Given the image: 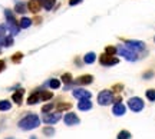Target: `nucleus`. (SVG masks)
I'll return each mask as SVG.
<instances>
[{"label": "nucleus", "mask_w": 155, "mask_h": 139, "mask_svg": "<svg viewBox=\"0 0 155 139\" xmlns=\"http://www.w3.org/2000/svg\"><path fill=\"white\" fill-rule=\"evenodd\" d=\"M39 125H40V119H39L38 115H35V113H30V115L25 116V118L19 122V128L23 129V131L35 129V128H38Z\"/></svg>", "instance_id": "obj_1"}, {"label": "nucleus", "mask_w": 155, "mask_h": 139, "mask_svg": "<svg viewBox=\"0 0 155 139\" xmlns=\"http://www.w3.org/2000/svg\"><path fill=\"white\" fill-rule=\"evenodd\" d=\"M116 52L119 53V55H122L125 59L131 60V62H134V60L138 59V53L134 52V50H131V49H129V47H126V46H122V45H119V46H118Z\"/></svg>", "instance_id": "obj_2"}, {"label": "nucleus", "mask_w": 155, "mask_h": 139, "mask_svg": "<svg viewBox=\"0 0 155 139\" xmlns=\"http://www.w3.org/2000/svg\"><path fill=\"white\" fill-rule=\"evenodd\" d=\"M112 100H114V95H112L111 90H102V92L98 95V102H99V105H102V106L111 105Z\"/></svg>", "instance_id": "obj_3"}, {"label": "nucleus", "mask_w": 155, "mask_h": 139, "mask_svg": "<svg viewBox=\"0 0 155 139\" xmlns=\"http://www.w3.org/2000/svg\"><path fill=\"white\" fill-rule=\"evenodd\" d=\"M128 106L131 111H134V112H141L142 109H144V100L141 98H131L128 100Z\"/></svg>", "instance_id": "obj_4"}, {"label": "nucleus", "mask_w": 155, "mask_h": 139, "mask_svg": "<svg viewBox=\"0 0 155 139\" xmlns=\"http://www.w3.org/2000/svg\"><path fill=\"white\" fill-rule=\"evenodd\" d=\"M125 46L135 52V50H142L145 47V43L141 40H125Z\"/></svg>", "instance_id": "obj_5"}, {"label": "nucleus", "mask_w": 155, "mask_h": 139, "mask_svg": "<svg viewBox=\"0 0 155 139\" xmlns=\"http://www.w3.org/2000/svg\"><path fill=\"white\" fill-rule=\"evenodd\" d=\"M118 62L119 60L116 58H112L111 55H101V58H99V63L103 66H112V65H116Z\"/></svg>", "instance_id": "obj_6"}, {"label": "nucleus", "mask_w": 155, "mask_h": 139, "mask_svg": "<svg viewBox=\"0 0 155 139\" xmlns=\"http://www.w3.org/2000/svg\"><path fill=\"white\" fill-rule=\"evenodd\" d=\"M60 118H62L60 112H56V113H46L45 116H43V122H45V123H49V125H52V123H56V122H58Z\"/></svg>", "instance_id": "obj_7"}, {"label": "nucleus", "mask_w": 155, "mask_h": 139, "mask_svg": "<svg viewBox=\"0 0 155 139\" xmlns=\"http://www.w3.org/2000/svg\"><path fill=\"white\" fill-rule=\"evenodd\" d=\"M63 120H65V123H66V125H69V126L78 125V123L81 122L79 118L76 116V113H66V115H65V118H63Z\"/></svg>", "instance_id": "obj_8"}, {"label": "nucleus", "mask_w": 155, "mask_h": 139, "mask_svg": "<svg viewBox=\"0 0 155 139\" xmlns=\"http://www.w3.org/2000/svg\"><path fill=\"white\" fill-rule=\"evenodd\" d=\"M72 93L78 99H90V96H92V93L89 90H85V89H75Z\"/></svg>", "instance_id": "obj_9"}, {"label": "nucleus", "mask_w": 155, "mask_h": 139, "mask_svg": "<svg viewBox=\"0 0 155 139\" xmlns=\"http://www.w3.org/2000/svg\"><path fill=\"white\" fill-rule=\"evenodd\" d=\"M125 111H126V108H125V105H123V103H121V102L115 103L114 109H112V112H114V115H115V116H122V115H125Z\"/></svg>", "instance_id": "obj_10"}, {"label": "nucleus", "mask_w": 155, "mask_h": 139, "mask_svg": "<svg viewBox=\"0 0 155 139\" xmlns=\"http://www.w3.org/2000/svg\"><path fill=\"white\" fill-rule=\"evenodd\" d=\"M40 6H42L40 0H30L29 4H27V9H29L30 12H33V13H38L39 10H40Z\"/></svg>", "instance_id": "obj_11"}, {"label": "nucleus", "mask_w": 155, "mask_h": 139, "mask_svg": "<svg viewBox=\"0 0 155 139\" xmlns=\"http://www.w3.org/2000/svg\"><path fill=\"white\" fill-rule=\"evenodd\" d=\"M92 82H93V76L92 75H84V76H81V78L76 79V83H79V85H89Z\"/></svg>", "instance_id": "obj_12"}, {"label": "nucleus", "mask_w": 155, "mask_h": 139, "mask_svg": "<svg viewBox=\"0 0 155 139\" xmlns=\"http://www.w3.org/2000/svg\"><path fill=\"white\" fill-rule=\"evenodd\" d=\"M78 108L81 111H89L92 109V102L89 99H81V102L78 103Z\"/></svg>", "instance_id": "obj_13"}, {"label": "nucleus", "mask_w": 155, "mask_h": 139, "mask_svg": "<svg viewBox=\"0 0 155 139\" xmlns=\"http://www.w3.org/2000/svg\"><path fill=\"white\" fill-rule=\"evenodd\" d=\"M39 100H40V93L35 92V93H32V95L27 98V103H29V105H35V103H38Z\"/></svg>", "instance_id": "obj_14"}, {"label": "nucleus", "mask_w": 155, "mask_h": 139, "mask_svg": "<svg viewBox=\"0 0 155 139\" xmlns=\"http://www.w3.org/2000/svg\"><path fill=\"white\" fill-rule=\"evenodd\" d=\"M22 98H23V90L20 89V90H17L16 93H13V96H12V99L17 103V105H20L22 103Z\"/></svg>", "instance_id": "obj_15"}, {"label": "nucleus", "mask_w": 155, "mask_h": 139, "mask_svg": "<svg viewBox=\"0 0 155 139\" xmlns=\"http://www.w3.org/2000/svg\"><path fill=\"white\" fill-rule=\"evenodd\" d=\"M55 1H56V0H40L42 6L45 7L46 10H50L52 7H53V4H55Z\"/></svg>", "instance_id": "obj_16"}, {"label": "nucleus", "mask_w": 155, "mask_h": 139, "mask_svg": "<svg viewBox=\"0 0 155 139\" xmlns=\"http://www.w3.org/2000/svg\"><path fill=\"white\" fill-rule=\"evenodd\" d=\"M95 59H96V55H95L93 52L88 53V55H86V56L84 58L85 63H89V65H90V63H93V62H95Z\"/></svg>", "instance_id": "obj_17"}, {"label": "nucleus", "mask_w": 155, "mask_h": 139, "mask_svg": "<svg viewBox=\"0 0 155 139\" xmlns=\"http://www.w3.org/2000/svg\"><path fill=\"white\" fill-rule=\"evenodd\" d=\"M12 108V103L9 100H0V111H9Z\"/></svg>", "instance_id": "obj_18"}, {"label": "nucleus", "mask_w": 155, "mask_h": 139, "mask_svg": "<svg viewBox=\"0 0 155 139\" xmlns=\"http://www.w3.org/2000/svg\"><path fill=\"white\" fill-rule=\"evenodd\" d=\"M30 25H32V20L27 19V17H23V19L20 20V23H19V26L22 27V29H26V27H29Z\"/></svg>", "instance_id": "obj_19"}, {"label": "nucleus", "mask_w": 155, "mask_h": 139, "mask_svg": "<svg viewBox=\"0 0 155 139\" xmlns=\"http://www.w3.org/2000/svg\"><path fill=\"white\" fill-rule=\"evenodd\" d=\"M116 139H131V133L128 131H121L118 133V138Z\"/></svg>", "instance_id": "obj_20"}, {"label": "nucleus", "mask_w": 155, "mask_h": 139, "mask_svg": "<svg viewBox=\"0 0 155 139\" xmlns=\"http://www.w3.org/2000/svg\"><path fill=\"white\" fill-rule=\"evenodd\" d=\"M2 43H3L5 46H12V45H13V37H12V36L3 37V39H2Z\"/></svg>", "instance_id": "obj_21"}, {"label": "nucleus", "mask_w": 155, "mask_h": 139, "mask_svg": "<svg viewBox=\"0 0 155 139\" xmlns=\"http://www.w3.org/2000/svg\"><path fill=\"white\" fill-rule=\"evenodd\" d=\"M147 98L151 102H155V89H148L147 90Z\"/></svg>", "instance_id": "obj_22"}, {"label": "nucleus", "mask_w": 155, "mask_h": 139, "mask_svg": "<svg viewBox=\"0 0 155 139\" xmlns=\"http://www.w3.org/2000/svg\"><path fill=\"white\" fill-rule=\"evenodd\" d=\"M52 96H53V93H52V92H47V90H46V92H42V93H40V99H42V100H49Z\"/></svg>", "instance_id": "obj_23"}, {"label": "nucleus", "mask_w": 155, "mask_h": 139, "mask_svg": "<svg viewBox=\"0 0 155 139\" xmlns=\"http://www.w3.org/2000/svg\"><path fill=\"white\" fill-rule=\"evenodd\" d=\"M16 12H17V13H25L26 12L25 3H17V4H16Z\"/></svg>", "instance_id": "obj_24"}, {"label": "nucleus", "mask_w": 155, "mask_h": 139, "mask_svg": "<svg viewBox=\"0 0 155 139\" xmlns=\"http://www.w3.org/2000/svg\"><path fill=\"white\" fill-rule=\"evenodd\" d=\"M49 85H50L52 89H58V87L60 86V82H59L58 79H52L50 82H49Z\"/></svg>", "instance_id": "obj_25"}, {"label": "nucleus", "mask_w": 155, "mask_h": 139, "mask_svg": "<svg viewBox=\"0 0 155 139\" xmlns=\"http://www.w3.org/2000/svg\"><path fill=\"white\" fill-rule=\"evenodd\" d=\"M62 80H63L65 83H71L72 82V75L71 73H65L63 76H62Z\"/></svg>", "instance_id": "obj_26"}, {"label": "nucleus", "mask_w": 155, "mask_h": 139, "mask_svg": "<svg viewBox=\"0 0 155 139\" xmlns=\"http://www.w3.org/2000/svg\"><path fill=\"white\" fill-rule=\"evenodd\" d=\"M71 108H72L71 103H59V106H58L59 112H60V111H65V109H71Z\"/></svg>", "instance_id": "obj_27"}, {"label": "nucleus", "mask_w": 155, "mask_h": 139, "mask_svg": "<svg viewBox=\"0 0 155 139\" xmlns=\"http://www.w3.org/2000/svg\"><path fill=\"white\" fill-rule=\"evenodd\" d=\"M52 109H53V103H47V105H45L43 108H42V112L47 113L49 111H52Z\"/></svg>", "instance_id": "obj_28"}, {"label": "nucleus", "mask_w": 155, "mask_h": 139, "mask_svg": "<svg viewBox=\"0 0 155 139\" xmlns=\"http://www.w3.org/2000/svg\"><path fill=\"white\" fill-rule=\"evenodd\" d=\"M43 133L47 135V136H52V135L55 133V129H53V128H45V129H43Z\"/></svg>", "instance_id": "obj_29"}, {"label": "nucleus", "mask_w": 155, "mask_h": 139, "mask_svg": "<svg viewBox=\"0 0 155 139\" xmlns=\"http://www.w3.org/2000/svg\"><path fill=\"white\" fill-rule=\"evenodd\" d=\"M22 56H23L22 53H16V55H13L12 60L14 62V63H17V62H20V60H22Z\"/></svg>", "instance_id": "obj_30"}, {"label": "nucleus", "mask_w": 155, "mask_h": 139, "mask_svg": "<svg viewBox=\"0 0 155 139\" xmlns=\"http://www.w3.org/2000/svg\"><path fill=\"white\" fill-rule=\"evenodd\" d=\"M105 50H106V55H111V56H112V55L116 52V49H115V47H112V46H108L106 49H105Z\"/></svg>", "instance_id": "obj_31"}, {"label": "nucleus", "mask_w": 155, "mask_h": 139, "mask_svg": "<svg viewBox=\"0 0 155 139\" xmlns=\"http://www.w3.org/2000/svg\"><path fill=\"white\" fill-rule=\"evenodd\" d=\"M154 76V72H147V73H144V78L145 79H148V78H152Z\"/></svg>", "instance_id": "obj_32"}, {"label": "nucleus", "mask_w": 155, "mask_h": 139, "mask_svg": "<svg viewBox=\"0 0 155 139\" xmlns=\"http://www.w3.org/2000/svg\"><path fill=\"white\" fill-rule=\"evenodd\" d=\"M5 67H6L5 60H0V72H3V70H5Z\"/></svg>", "instance_id": "obj_33"}, {"label": "nucleus", "mask_w": 155, "mask_h": 139, "mask_svg": "<svg viewBox=\"0 0 155 139\" xmlns=\"http://www.w3.org/2000/svg\"><path fill=\"white\" fill-rule=\"evenodd\" d=\"M81 1H82V0H71V1H69V4H71V6H75V4L81 3Z\"/></svg>", "instance_id": "obj_34"}, {"label": "nucleus", "mask_w": 155, "mask_h": 139, "mask_svg": "<svg viewBox=\"0 0 155 139\" xmlns=\"http://www.w3.org/2000/svg\"><path fill=\"white\" fill-rule=\"evenodd\" d=\"M5 30H6V27L0 26V37H2V36H5Z\"/></svg>", "instance_id": "obj_35"}, {"label": "nucleus", "mask_w": 155, "mask_h": 139, "mask_svg": "<svg viewBox=\"0 0 155 139\" xmlns=\"http://www.w3.org/2000/svg\"><path fill=\"white\" fill-rule=\"evenodd\" d=\"M154 40H155V37H154Z\"/></svg>", "instance_id": "obj_36"}]
</instances>
